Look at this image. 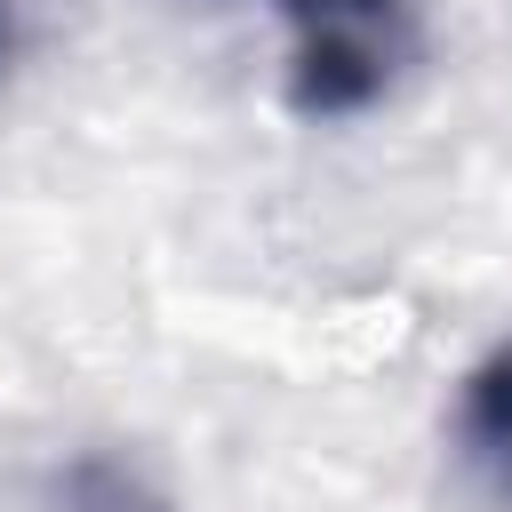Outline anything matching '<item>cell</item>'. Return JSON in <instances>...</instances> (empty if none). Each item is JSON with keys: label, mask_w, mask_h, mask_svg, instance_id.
<instances>
[{"label": "cell", "mask_w": 512, "mask_h": 512, "mask_svg": "<svg viewBox=\"0 0 512 512\" xmlns=\"http://www.w3.org/2000/svg\"><path fill=\"white\" fill-rule=\"evenodd\" d=\"M280 16L296 24L288 104L304 120H352L384 96L400 0H280Z\"/></svg>", "instance_id": "obj_1"}, {"label": "cell", "mask_w": 512, "mask_h": 512, "mask_svg": "<svg viewBox=\"0 0 512 512\" xmlns=\"http://www.w3.org/2000/svg\"><path fill=\"white\" fill-rule=\"evenodd\" d=\"M456 440L472 456V472L512 504V344L488 352L472 376H464V400H456Z\"/></svg>", "instance_id": "obj_2"}, {"label": "cell", "mask_w": 512, "mask_h": 512, "mask_svg": "<svg viewBox=\"0 0 512 512\" xmlns=\"http://www.w3.org/2000/svg\"><path fill=\"white\" fill-rule=\"evenodd\" d=\"M56 496H64V512H168L128 464H112V456H96V448L56 472Z\"/></svg>", "instance_id": "obj_3"}, {"label": "cell", "mask_w": 512, "mask_h": 512, "mask_svg": "<svg viewBox=\"0 0 512 512\" xmlns=\"http://www.w3.org/2000/svg\"><path fill=\"white\" fill-rule=\"evenodd\" d=\"M16 56V0H0V64Z\"/></svg>", "instance_id": "obj_4"}]
</instances>
